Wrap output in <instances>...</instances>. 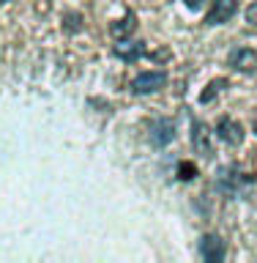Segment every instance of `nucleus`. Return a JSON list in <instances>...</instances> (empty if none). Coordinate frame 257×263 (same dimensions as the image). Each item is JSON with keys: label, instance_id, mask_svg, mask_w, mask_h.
Masks as SVG:
<instances>
[{"label": "nucleus", "instance_id": "1", "mask_svg": "<svg viewBox=\"0 0 257 263\" xmlns=\"http://www.w3.org/2000/svg\"><path fill=\"white\" fill-rule=\"evenodd\" d=\"M164 85H167V74L164 71H143L131 80V90H134L137 96L156 93V90H162Z\"/></svg>", "mask_w": 257, "mask_h": 263}, {"label": "nucleus", "instance_id": "2", "mask_svg": "<svg viewBox=\"0 0 257 263\" xmlns=\"http://www.w3.org/2000/svg\"><path fill=\"white\" fill-rule=\"evenodd\" d=\"M192 145H194V154H200V156L213 154V132L208 129V123L197 121L192 126Z\"/></svg>", "mask_w": 257, "mask_h": 263}, {"label": "nucleus", "instance_id": "3", "mask_svg": "<svg viewBox=\"0 0 257 263\" xmlns=\"http://www.w3.org/2000/svg\"><path fill=\"white\" fill-rule=\"evenodd\" d=\"M238 11V0H213L211 11L205 16V25H225Z\"/></svg>", "mask_w": 257, "mask_h": 263}, {"label": "nucleus", "instance_id": "4", "mask_svg": "<svg viewBox=\"0 0 257 263\" xmlns=\"http://www.w3.org/2000/svg\"><path fill=\"white\" fill-rule=\"evenodd\" d=\"M230 66L235 71H244V74H252L257 69V52L249 47H238L230 52Z\"/></svg>", "mask_w": 257, "mask_h": 263}, {"label": "nucleus", "instance_id": "5", "mask_svg": "<svg viewBox=\"0 0 257 263\" xmlns=\"http://www.w3.org/2000/svg\"><path fill=\"white\" fill-rule=\"evenodd\" d=\"M216 135L225 140V143H230V145H241L244 129H241V123L233 121V118H222V121L216 123Z\"/></svg>", "mask_w": 257, "mask_h": 263}, {"label": "nucleus", "instance_id": "6", "mask_svg": "<svg viewBox=\"0 0 257 263\" xmlns=\"http://www.w3.org/2000/svg\"><path fill=\"white\" fill-rule=\"evenodd\" d=\"M200 255L208 263H219L225 258V244H222V238L219 236H205L200 241Z\"/></svg>", "mask_w": 257, "mask_h": 263}, {"label": "nucleus", "instance_id": "7", "mask_svg": "<svg viewBox=\"0 0 257 263\" xmlns=\"http://www.w3.org/2000/svg\"><path fill=\"white\" fill-rule=\"evenodd\" d=\"M172 137H175V126H172L170 118H159L151 123V140L156 145H167L172 143Z\"/></svg>", "mask_w": 257, "mask_h": 263}, {"label": "nucleus", "instance_id": "8", "mask_svg": "<svg viewBox=\"0 0 257 263\" xmlns=\"http://www.w3.org/2000/svg\"><path fill=\"white\" fill-rule=\"evenodd\" d=\"M137 30V16L134 14H129V16H123V20H118V22H112L110 25V36L112 39H129L131 33Z\"/></svg>", "mask_w": 257, "mask_h": 263}, {"label": "nucleus", "instance_id": "9", "mask_svg": "<svg viewBox=\"0 0 257 263\" xmlns=\"http://www.w3.org/2000/svg\"><path fill=\"white\" fill-rule=\"evenodd\" d=\"M115 52H118L121 58H126V61H137V58L145 52V47L140 44V41H129V39H121L118 44H115Z\"/></svg>", "mask_w": 257, "mask_h": 263}, {"label": "nucleus", "instance_id": "10", "mask_svg": "<svg viewBox=\"0 0 257 263\" xmlns=\"http://www.w3.org/2000/svg\"><path fill=\"white\" fill-rule=\"evenodd\" d=\"M225 85H227L225 80H213L211 85H208V90H203V96H200V99H203V102H211V99H213V93H219V90L225 88Z\"/></svg>", "mask_w": 257, "mask_h": 263}, {"label": "nucleus", "instance_id": "11", "mask_svg": "<svg viewBox=\"0 0 257 263\" xmlns=\"http://www.w3.org/2000/svg\"><path fill=\"white\" fill-rule=\"evenodd\" d=\"M178 176L184 178V181H192L197 176V167L194 164H189V162H181V167H178Z\"/></svg>", "mask_w": 257, "mask_h": 263}, {"label": "nucleus", "instance_id": "12", "mask_svg": "<svg viewBox=\"0 0 257 263\" xmlns=\"http://www.w3.org/2000/svg\"><path fill=\"white\" fill-rule=\"evenodd\" d=\"M246 22H249V25H257V0H254L249 8H246Z\"/></svg>", "mask_w": 257, "mask_h": 263}, {"label": "nucleus", "instance_id": "13", "mask_svg": "<svg viewBox=\"0 0 257 263\" xmlns=\"http://www.w3.org/2000/svg\"><path fill=\"white\" fill-rule=\"evenodd\" d=\"M186 6L189 8H200V0H186Z\"/></svg>", "mask_w": 257, "mask_h": 263}, {"label": "nucleus", "instance_id": "14", "mask_svg": "<svg viewBox=\"0 0 257 263\" xmlns=\"http://www.w3.org/2000/svg\"><path fill=\"white\" fill-rule=\"evenodd\" d=\"M254 129H257V123H254ZM254 135H257V132H254Z\"/></svg>", "mask_w": 257, "mask_h": 263}, {"label": "nucleus", "instance_id": "15", "mask_svg": "<svg viewBox=\"0 0 257 263\" xmlns=\"http://www.w3.org/2000/svg\"><path fill=\"white\" fill-rule=\"evenodd\" d=\"M0 3H6V0H0Z\"/></svg>", "mask_w": 257, "mask_h": 263}]
</instances>
